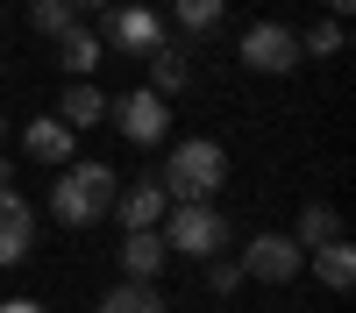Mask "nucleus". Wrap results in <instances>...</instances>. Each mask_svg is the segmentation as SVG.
<instances>
[{
    "mask_svg": "<svg viewBox=\"0 0 356 313\" xmlns=\"http://www.w3.org/2000/svg\"><path fill=\"white\" fill-rule=\"evenodd\" d=\"M29 157H36V164H72V128L65 121H57V114H43V121H29Z\"/></svg>",
    "mask_w": 356,
    "mask_h": 313,
    "instance_id": "ddd939ff",
    "label": "nucleus"
},
{
    "mask_svg": "<svg viewBox=\"0 0 356 313\" xmlns=\"http://www.w3.org/2000/svg\"><path fill=\"white\" fill-rule=\"evenodd\" d=\"M207 285H214V292L228 299L235 285H243V264H228V256H214V264H207Z\"/></svg>",
    "mask_w": 356,
    "mask_h": 313,
    "instance_id": "412c9836",
    "label": "nucleus"
},
{
    "mask_svg": "<svg viewBox=\"0 0 356 313\" xmlns=\"http://www.w3.org/2000/svg\"><path fill=\"white\" fill-rule=\"evenodd\" d=\"M114 192H122V178H114L107 164H65V178L50 185V214L65 221V228H93V221H107L114 214Z\"/></svg>",
    "mask_w": 356,
    "mask_h": 313,
    "instance_id": "f03ea898",
    "label": "nucleus"
},
{
    "mask_svg": "<svg viewBox=\"0 0 356 313\" xmlns=\"http://www.w3.org/2000/svg\"><path fill=\"white\" fill-rule=\"evenodd\" d=\"M29 28L57 43L65 28H79V8H72V0H29Z\"/></svg>",
    "mask_w": 356,
    "mask_h": 313,
    "instance_id": "f3484780",
    "label": "nucleus"
},
{
    "mask_svg": "<svg viewBox=\"0 0 356 313\" xmlns=\"http://www.w3.org/2000/svg\"><path fill=\"white\" fill-rule=\"evenodd\" d=\"M29 249H36V214L22 192H0V271H15Z\"/></svg>",
    "mask_w": 356,
    "mask_h": 313,
    "instance_id": "6e6552de",
    "label": "nucleus"
},
{
    "mask_svg": "<svg viewBox=\"0 0 356 313\" xmlns=\"http://www.w3.org/2000/svg\"><path fill=\"white\" fill-rule=\"evenodd\" d=\"M0 135H8V121H0Z\"/></svg>",
    "mask_w": 356,
    "mask_h": 313,
    "instance_id": "a878e982",
    "label": "nucleus"
},
{
    "mask_svg": "<svg viewBox=\"0 0 356 313\" xmlns=\"http://www.w3.org/2000/svg\"><path fill=\"white\" fill-rule=\"evenodd\" d=\"M243 65L264 71V78H285V71H300V28H285V22H257L243 28Z\"/></svg>",
    "mask_w": 356,
    "mask_h": 313,
    "instance_id": "20e7f679",
    "label": "nucleus"
},
{
    "mask_svg": "<svg viewBox=\"0 0 356 313\" xmlns=\"http://www.w3.org/2000/svg\"><path fill=\"white\" fill-rule=\"evenodd\" d=\"M93 313H171V306H164L157 285H129V278H122V285H114V292H107Z\"/></svg>",
    "mask_w": 356,
    "mask_h": 313,
    "instance_id": "2eb2a0df",
    "label": "nucleus"
},
{
    "mask_svg": "<svg viewBox=\"0 0 356 313\" xmlns=\"http://www.w3.org/2000/svg\"><path fill=\"white\" fill-rule=\"evenodd\" d=\"M107 114H114V128H122L136 150H150V142H164V135H171V100H157L150 85H136V93L107 100Z\"/></svg>",
    "mask_w": 356,
    "mask_h": 313,
    "instance_id": "39448f33",
    "label": "nucleus"
},
{
    "mask_svg": "<svg viewBox=\"0 0 356 313\" xmlns=\"http://www.w3.org/2000/svg\"><path fill=\"white\" fill-rule=\"evenodd\" d=\"M335 235H342L335 207H321V199H314V207L300 214V235H292V242H300V249H321V242H335Z\"/></svg>",
    "mask_w": 356,
    "mask_h": 313,
    "instance_id": "a211bd4d",
    "label": "nucleus"
},
{
    "mask_svg": "<svg viewBox=\"0 0 356 313\" xmlns=\"http://www.w3.org/2000/svg\"><path fill=\"white\" fill-rule=\"evenodd\" d=\"M164 249L193 256V264H214V256L228 249V214H214V207H171L164 214Z\"/></svg>",
    "mask_w": 356,
    "mask_h": 313,
    "instance_id": "7ed1b4c3",
    "label": "nucleus"
},
{
    "mask_svg": "<svg viewBox=\"0 0 356 313\" xmlns=\"http://www.w3.org/2000/svg\"><path fill=\"white\" fill-rule=\"evenodd\" d=\"M186 85H193V57H186V50H171V43L150 50V93L171 100V93H186Z\"/></svg>",
    "mask_w": 356,
    "mask_h": 313,
    "instance_id": "4468645a",
    "label": "nucleus"
},
{
    "mask_svg": "<svg viewBox=\"0 0 356 313\" xmlns=\"http://www.w3.org/2000/svg\"><path fill=\"white\" fill-rule=\"evenodd\" d=\"M0 313H50V306H36V299H8Z\"/></svg>",
    "mask_w": 356,
    "mask_h": 313,
    "instance_id": "4be33fe9",
    "label": "nucleus"
},
{
    "mask_svg": "<svg viewBox=\"0 0 356 313\" xmlns=\"http://www.w3.org/2000/svg\"><path fill=\"white\" fill-rule=\"evenodd\" d=\"M72 8H79V15H93V8H107V0H72Z\"/></svg>",
    "mask_w": 356,
    "mask_h": 313,
    "instance_id": "393cba45",
    "label": "nucleus"
},
{
    "mask_svg": "<svg viewBox=\"0 0 356 313\" xmlns=\"http://www.w3.org/2000/svg\"><path fill=\"white\" fill-rule=\"evenodd\" d=\"M171 22L186 28V36H214V28H221V0H178Z\"/></svg>",
    "mask_w": 356,
    "mask_h": 313,
    "instance_id": "6ab92c4d",
    "label": "nucleus"
},
{
    "mask_svg": "<svg viewBox=\"0 0 356 313\" xmlns=\"http://www.w3.org/2000/svg\"><path fill=\"white\" fill-rule=\"evenodd\" d=\"M57 65H65V78H93V65H100V36L93 28H65V36H57Z\"/></svg>",
    "mask_w": 356,
    "mask_h": 313,
    "instance_id": "f8f14e48",
    "label": "nucleus"
},
{
    "mask_svg": "<svg viewBox=\"0 0 356 313\" xmlns=\"http://www.w3.org/2000/svg\"><path fill=\"white\" fill-rule=\"evenodd\" d=\"M164 235H157V228H143V235H129L122 242V278L129 285H157V271H164Z\"/></svg>",
    "mask_w": 356,
    "mask_h": 313,
    "instance_id": "9d476101",
    "label": "nucleus"
},
{
    "mask_svg": "<svg viewBox=\"0 0 356 313\" xmlns=\"http://www.w3.org/2000/svg\"><path fill=\"white\" fill-rule=\"evenodd\" d=\"M314 271H321V285H335V292H349V285H356V249L335 235V242H321L314 249Z\"/></svg>",
    "mask_w": 356,
    "mask_h": 313,
    "instance_id": "dca6fc26",
    "label": "nucleus"
},
{
    "mask_svg": "<svg viewBox=\"0 0 356 313\" xmlns=\"http://www.w3.org/2000/svg\"><path fill=\"white\" fill-rule=\"evenodd\" d=\"M349 8H356V0H328V15H335V22H342V15H349Z\"/></svg>",
    "mask_w": 356,
    "mask_h": 313,
    "instance_id": "b1692460",
    "label": "nucleus"
},
{
    "mask_svg": "<svg viewBox=\"0 0 356 313\" xmlns=\"http://www.w3.org/2000/svg\"><path fill=\"white\" fill-rule=\"evenodd\" d=\"M57 121H65L72 135H79V128H93V121H107V93H100L93 78H72V85H65V100H57Z\"/></svg>",
    "mask_w": 356,
    "mask_h": 313,
    "instance_id": "9b49d317",
    "label": "nucleus"
},
{
    "mask_svg": "<svg viewBox=\"0 0 356 313\" xmlns=\"http://www.w3.org/2000/svg\"><path fill=\"white\" fill-rule=\"evenodd\" d=\"M335 50H342V22H314L300 36V57H335Z\"/></svg>",
    "mask_w": 356,
    "mask_h": 313,
    "instance_id": "aec40b11",
    "label": "nucleus"
},
{
    "mask_svg": "<svg viewBox=\"0 0 356 313\" xmlns=\"http://www.w3.org/2000/svg\"><path fill=\"white\" fill-rule=\"evenodd\" d=\"M221 178H228V150L207 135H186V142H171L157 185H164L171 207H207V192H221Z\"/></svg>",
    "mask_w": 356,
    "mask_h": 313,
    "instance_id": "f257e3e1",
    "label": "nucleus"
},
{
    "mask_svg": "<svg viewBox=\"0 0 356 313\" xmlns=\"http://www.w3.org/2000/svg\"><path fill=\"white\" fill-rule=\"evenodd\" d=\"M107 43L129 50V57H150V50H164V22L150 8H114L107 15Z\"/></svg>",
    "mask_w": 356,
    "mask_h": 313,
    "instance_id": "0eeeda50",
    "label": "nucleus"
},
{
    "mask_svg": "<svg viewBox=\"0 0 356 313\" xmlns=\"http://www.w3.org/2000/svg\"><path fill=\"white\" fill-rule=\"evenodd\" d=\"M8 185H15V164H8V157H0V192H8Z\"/></svg>",
    "mask_w": 356,
    "mask_h": 313,
    "instance_id": "5701e85b",
    "label": "nucleus"
},
{
    "mask_svg": "<svg viewBox=\"0 0 356 313\" xmlns=\"http://www.w3.org/2000/svg\"><path fill=\"white\" fill-rule=\"evenodd\" d=\"M300 264H307V249L292 242V235H257L243 249V278H264V285H292Z\"/></svg>",
    "mask_w": 356,
    "mask_h": 313,
    "instance_id": "423d86ee",
    "label": "nucleus"
},
{
    "mask_svg": "<svg viewBox=\"0 0 356 313\" xmlns=\"http://www.w3.org/2000/svg\"><path fill=\"white\" fill-rule=\"evenodd\" d=\"M114 214H122L129 235H143V228H157V221L171 214V199H164L157 178H143V185H122V192H114Z\"/></svg>",
    "mask_w": 356,
    "mask_h": 313,
    "instance_id": "1a4fd4ad",
    "label": "nucleus"
}]
</instances>
